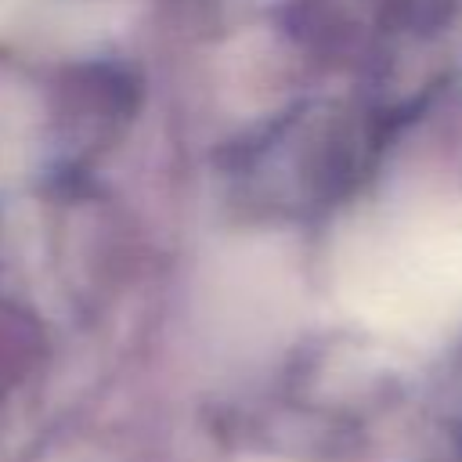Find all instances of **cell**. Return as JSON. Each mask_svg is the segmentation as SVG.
I'll list each match as a JSON object with an SVG mask.
<instances>
[{
	"mask_svg": "<svg viewBox=\"0 0 462 462\" xmlns=\"http://www.w3.org/2000/svg\"><path fill=\"white\" fill-rule=\"evenodd\" d=\"M343 296L372 325L430 332L462 314V217L408 209L368 224L343 253Z\"/></svg>",
	"mask_w": 462,
	"mask_h": 462,
	"instance_id": "6da1fadb",
	"label": "cell"
}]
</instances>
